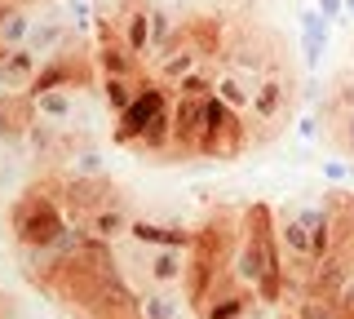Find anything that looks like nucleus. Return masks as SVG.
<instances>
[{"label":"nucleus","instance_id":"nucleus-1","mask_svg":"<svg viewBox=\"0 0 354 319\" xmlns=\"http://www.w3.org/2000/svg\"><path fill=\"white\" fill-rule=\"evenodd\" d=\"M36 293L49 297L66 319H138V289L120 266L115 244H102L93 235L75 253L58 257Z\"/></svg>","mask_w":354,"mask_h":319},{"label":"nucleus","instance_id":"nucleus-2","mask_svg":"<svg viewBox=\"0 0 354 319\" xmlns=\"http://www.w3.org/2000/svg\"><path fill=\"white\" fill-rule=\"evenodd\" d=\"M230 280L257 293L261 306H279L288 293V275H283V248L274 235V208L266 200L243 204L239 213V239H235V257H230Z\"/></svg>","mask_w":354,"mask_h":319},{"label":"nucleus","instance_id":"nucleus-3","mask_svg":"<svg viewBox=\"0 0 354 319\" xmlns=\"http://www.w3.org/2000/svg\"><path fill=\"white\" fill-rule=\"evenodd\" d=\"M239 213H243V204H213L204 213V222L191 230L186 280H182V297H186L191 311H199L217 289L230 284V257H235V239H239Z\"/></svg>","mask_w":354,"mask_h":319},{"label":"nucleus","instance_id":"nucleus-4","mask_svg":"<svg viewBox=\"0 0 354 319\" xmlns=\"http://www.w3.org/2000/svg\"><path fill=\"white\" fill-rule=\"evenodd\" d=\"M71 226L62 208V173L40 169L9 204V230H14L18 248H49L62 230Z\"/></svg>","mask_w":354,"mask_h":319},{"label":"nucleus","instance_id":"nucleus-5","mask_svg":"<svg viewBox=\"0 0 354 319\" xmlns=\"http://www.w3.org/2000/svg\"><path fill=\"white\" fill-rule=\"evenodd\" d=\"M292 107H297V67L292 58H283L279 67H270L257 80V89H252V102H248V134H252V147H266L270 138H279L288 129V120H292Z\"/></svg>","mask_w":354,"mask_h":319},{"label":"nucleus","instance_id":"nucleus-6","mask_svg":"<svg viewBox=\"0 0 354 319\" xmlns=\"http://www.w3.org/2000/svg\"><path fill=\"white\" fill-rule=\"evenodd\" d=\"M243 151H252L248 120L235 107H226L217 93L199 98V138H195V160H239Z\"/></svg>","mask_w":354,"mask_h":319},{"label":"nucleus","instance_id":"nucleus-7","mask_svg":"<svg viewBox=\"0 0 354 319\" xmlns=\"http://www.w3.org/2000/svg\"><path fill=\"white\" fill-rule=\"evenodd\" d=\"M169 107H173L169 84H160L155 75H142V80H138V93H133V102L115 116V129H111L115 147H129V151H133V147H138V138L147 134V129H151L164 111H169Z\"/></svg>","mask_w":354,"mask_h":319},{"label":"nucleus","instance_id":"nucleus-8","mask_svg":"<svg viewBox=\"0 0 354 319\" xmlns=\"http://www.w3.org/2000/svg\"><path fill=\"white\" fill-rule=\"evenodd\" d=\"M115 200H124V191H120L106 173H88V178H71V173H62V208H66L71 222H84L88 213H97L102 204H115Z\"/></svg>","mask_w":354,"mask_h":319},{"label":"nucleus","instance_id":"nucleus-9","mask_svg":"<svg viewBox=\"0 0 354 319\" xmlns=\"http://www.w3.org/2000/svg\"><path fill=\"white\" fill-rule=\"evenodd\" d=\"M40 62L44 58H40V53H31L27 45L0 53V93H27L31 80H36V71H40Z\"/></svg>","mask_w":354,"mask_h":319},{"label":"nucleus","instance_id":"nucleus-10","mask_svg":"<svg viewBox=\"0 0 354 319\" xmlns=\"http://www.w3.org/2000/svg\"><path fill=\"white\" fill-rule=\"evenodd\" d=\"M115 27H120V36H124V45H129L133 58L147 62V58H151V0L129 5L124 14L115 18Z\"/></svg>","mask_w":354,"mask_h":319},{"label":"nucleus","instance_id":"nucleus-11","mask_svg":"<svg viewBox=\"0 0 354 319\" xmlns=\"http://www.w3.org/2000/svg\"><path fill=\"white\" fill-rule=\"evenodd\" d=\"M129 222H133L129 200H115V204H102L97 213H88L80 226H84L93 239H102V244H120V239L129 235Z\"/></svg>","mask_w":354,"mask_h":319},{"label":"nucleus","instance_id":"nucleus-12","mask_svg":"<svg viewBox=\"0 0 354 319\" xmlns=\"http://www.w3.org/2000/svg\"><path fill=\"white\" fill-rule=\"evenodd\" d=\"M66 36H71V23L58 14V9H49V14L31 18V31H27V49L40 53V58H49V53H58L66 45Z\"/></svg>","mask_w":354,"mask_h":319},{"label":"nucleus","instance_id":"nucleus-13","mask_svg":"<svg viewBox=\"0 0 354 319\" xmlns=\"http://www.w3.org/2000/svg\"><path fill=\"white\" fill-rule=\"evenodd\" d=\"M31 107H36V120L66 129V125L75 120V89H44V93H31Z\"/></svg>","mask_w":354,"mask_h":319},{"label":"nucleus","instance_id":"nucleus-14","mask_svg":"<svg viewBox=\"0 0 354 319\" xmlns=\"http://www.w3.org/2000/svg\"><path fill=\"white\" fill-rule=\"evenodd\" d=\"M186 297L182 289H142L138 293V319H182Z\"/></svg>","mask_w":354,"mask_h":319},{"label":"nucleus","instance_id":"nucleus-15","mask_svg":"<svg viewBox=\"0 0 354 319\" xmlns=\"http://www.w3.org/2000/svg\"><path fill=\"white\" fill-rule=\"evenodd\" d=\"M324 120V138L332 142V151H341L354 164V107H337V111H319Z\"/></svg>","mask_w":354,"mask_h":319},{"label":"nucleus","instance_id":"nucleus-16","mask_svg":"<svg viewBox=\"0 0 354 319\" xmlns=\"http://www.w3.org/2000/svg\"><path fill=\"white\" fill-rule=\"evenodd\" d=\"M138 80H142V75H97V93H102V102H106L111 116H120V111L133 102Z\"/></svg>","mask_w":354,"mask_h":319},{"label":"nucleus","instance_id":"nucleus-17","mask_svg":"<svg viewBox=\"0 0 354 319\" xmlns=\"http://www.w3.org/2000/svg\"><path fill=\"white\" fill-rule=\"evenodd\" d=\"M213 93H217V98H221L226 107H235L239 116H248V102H252V84H248V80H239L235 71L217 67V75H213Z\"/></svg>","mask_w":354,"mask_h":319},{"label":"nucleus","instance_id":"nucleus-18","mask_svg":"<svg viewBox=\"0 0 354 319\" xmlns=\"http://www.w3.org/2000/svg\"><path fill=\"white\" fill-rule=\"evenodd\" d=\"M328 14H319V9H306L301 14V49H306V62H319L328 49Z\"/></svg>","mask_w":354,"mask_h":319},{"label":"nucleus","instance_id":"nucleus-19","mask_svg":"<svg viewBox=\"0 0 354 319\" xmlns=\"http://www.w3.org/2000/svg\"><path fill=\"white\" fill-rule=\"evenodd\" d=\"M213 75H217V67H213V62H204V67H195L191 75H182L169 93L173 98H208V93H213Z\"/></svg>","mask_w":354,"mask_h":319},{"label":"nucleus","instance_id":"nucleus-20","mask_svg":"<svg viewBox=\"0 0 354 319\" xmlns=\"http://www.w3.org/2000/svg\"><path fill=\"white\" fill-rule=\"evenodd\" d=\"M177 31V18L169 14V9H160V5H151V58L160 53L164 45H169V36ZM147 58V62H151Z\"/></svg>","mask_w":354,"mask_h":319},{"label":"nucleus","instance_id":"nucleus-21","mask_svg":"<svg viewBox=\"0 0 354 319\" xmlns=\"http://www.w3.org/2000/svg\"><path fill=\"white\" fill-rule=\"evenodd\" d=\"M297 315H301V319H346V315H341V306L332 302V297H301Z\"/></svg>","mask_w":354,"mask_h":319},{"label":"nucleus","instance_id":"nucleus-22","mask_svg":"<svg viewBox=\"0 0 354 319\" xmlns=\"http://www.w3.org/2000/svg\"><path fill=\"white\" fill-rule=\"evenodd\" d=\"M66 14H71V31H75V36H84L88 23H93V9H88V0H66Z\"/></svg>","mask_w":354,"mask_h":319},{"label":"nucleus","instance_id":"nucleus-23","mask_svg":"<svg viewBox=\"0 0 354 319\" xmlns=\"http://www.w3.org/2000/svg\"><path fill=\"white\" fill-rule=\"evenodd\" d=\"M319 14H328V18H337V14H341V0H319Z\"/></svg>","mask_w":354,"mask_h":319},{"label":"nucleus","instance_id":"nucleus-24","mask_svg":"<svg viewBox=\"0 0 354 319\" xmlns=\"http://www.w3.org/2000/svg\"><path fill=\"white\" fill-rule=\"evenodd\" d=\"M274 319H301V315H297V311H279V315H274Z\"/></svg>","mask_w":354,"mask_h":319}]
</instances>
